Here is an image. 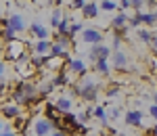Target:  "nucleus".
<instances>
[{
	"mask_svg": "<svg viewBox=\"0 0 157 136\" xmlns=\"http://www.w3.org/2000/svg\"><path fill=\"white\" fill-rule=\"evenodd\" d=\"M98 90H101L98 82L94 80V77H90L88 74L82 75V77H78V82H73V94L80 96V99L84 100V103H88V105L97 103Z\"/></svg>",
	"mask_w": 157,
	"mask_h": 136,
	"instance_id": "1",
	"label": "nucleus"
},
{
	"mask_svg": "<svg viewBox=\"0 0 157 136\" xmlns=\"http://www.w3.org/2000/svg\"><path fill=\"white\" fill-rule=\"evenodd\" d=\"M29 44L25 42V40H13V42H4V46H2V57H4V61H11V63H17L21 61L23 57H29Z\"/></svg>",
	"mask_w": 157,
	"mask_h": 136,
	"instance_id": "2",
	"label": "nucleus"
},
{
	"mask_svg": "<svg viewBox=\"0 0 157 136\" xmlns=\"http://www.w3.org/2000/svg\"><path fill=\"white\" fill-rule=\"evenodd\" d=\"M36 71H38V69L32 65L29 57H23L21 61L15 63V74H17V77H19V80H29V77L36 74Z\"/></svg>",
	"mask_w": 157,
	"mask_h": 136,
	"instance_id": "3",
	"label": "nucleus"
},
{
	"mask_svg": "<svg viewBox=\"0 0 157 136\" xmlns=\"http://www.w3.org/2000/svg\"><path fill=\"white\" fill-rule=\"evenodd\" d=\"M113 55V48H109V46H105L103 42H98V44H92V48L88 50V59L94 63L97 59H109Z\"/></svg>",
	"mask_w": 157,
	"mask_h": 136,
	"instance_id": "4",
	"label": "nucleus"
},
{
	"mask_svg": "<svg viewBox=\"0 0 157 136\" xmlns=\"http://www.w3.org/2000/svg\"><path fill=\"white\" fill-rule=\"evenodd\" d=\"M52 130H57V126L52 124L48 117H38L34 122V134L36 136H48Z\"/></svg>",
	"mask_w": 157,
	"mask_h": 136,
	"instance_id": "5",
	"label": "nucleus"
},
{
	"mask_svg": "<svg viewBox=\"0 0 157 136\" xmlns=\"http://www.w3.org/2000/svg\"><path fill=\"white\" fill-rule=\"evenodd\" d=\"M103 38H105V34L97 27H88L82 32V42H86V44H98V42H103Z\"/></svg>",
	"mask_w": 157,
	"mask_h": 136,
	"instance_id": "6",
	"label": "nucleus"
},
{
	"mask_svg": "<svg viewBox=\"0 0 157 136\" xmlns=\"http://www.w3.org/2000/svg\"><path fill=\"white\" fill-rule=\"evenodd\" d=\"M0 113H2L9 122H15V119L21 115V105H19V103H6V105L0 107Z\"/></svg>",
	"mask_w": 157,
	"mask_h": 136,
	"instance_id": "7",
	"label": "nucleus"
},
{
	"mask_svg": "<svg viewBox=\"0 0 157 136\" xmlns=\"http://www.w3.org/2000/svg\"><path fill=\"white\" fill-rule=\"evenodd\" d=\"M50 48H52V40H34L32 42V55L46 57V55H50Z\"/></svg>",
	"mask_w": 157,
	"mask_h": 136,
	"instance_id": "8",
	"label": "nucleus"
},
{
	"mask_svg": "<svg viewBox=\"0 0 157 136\" xmlns=\"http://www.w3.org/2000/svg\"><path fill=\"white\" fill-rule=\"evenodd\" d=\"M9 25H11L17 34H23V32H27V27H29V25L25 23L23 15H19V13H13V15H9Z\"/></svg>",
	"mask_w": 157,
	"mask_h": 136,
	"instance_id": "9",
	"label": "nucleus"
},
{
	"mask_svg": "<svg viewBox=\"0 0 157 136\" xmlns=\"http://www.w3.org/2000/svg\"><path fill=\"white\" fill-rule=\"evenodd\" d=\"M111 61H113V67H115V69H126L128 63H130V57H128L121 48H117V50H113Z\"/></svg>",
	"mask_w": 157,
	"mask_h": 136,
	"instance_id": "10",
	"label": "nucleus"
},
{
	"mask_svg": "<svg viewBox=\"0 0 157 136\" xmlns=\"http://www.w3.org/2000/svg\"><path fill=\"white\" fill-rule=\"evenodd\" d=\"M124 122H126V126L140 128L143 126V113L138 111V109H130V111H126V115H124Z\"/></svg>",
	"mask_w": 157,
	"mask_h": 136,
	"instance_id": "11",
	"label": "nucleus"
},
{
	"mask_svg": "<svg viewBox=\"0 0 157 136\" xmlns=\"http://www.w3.org/2000/svg\"><path fill=\"white\" fill-rule=\"evenodd\" d=\"M67 71L73 75H78V77H82V75L88 74V67H86V63L82 59H71L69 65H67Z\"/></svg>",
	"mask_w": 157,
	"mask_h": 136,
	"instance_id": "12",
	"label": "nucleus"
},
{
	"mask_svg": "<svg viewBox=\"0 0 157 136\" xmlns=\"http://www.w3.org/2000/svg\"><path fill=\"white\" fill-rule=\"evenodd\" d=\"M92 117H94L103 128H109V113H107V109H105V105H94V107H92Z\"/></svg>",
	"mask_w": 157,
	"mask_h": 136,
	"instance_id": "13",
	"label": "nucleus"
},
{
	"mask_svg": "<svg viewBox=\"0 0 157 136\" xmlns=\"http://www.w3.org/2000/svg\"><path fill=\"white\" fill-rule=\"evenodd\" d=\"M27 32L36 38V40H48V27H44L42 23H38V21H34V23L29 25Z\"/></svg>",
	"mask_w": 157,
	"mask_h": 136,
	"instance_id": "14",
	"label": "nucleus"
},
{
	"mask_svg": "<svg viewBox=\"0 0 157 136\" xmlns=\"http://www.w3.org/2000/svg\"><path fill=\"white\" fill-rule=\"evenodd\" d=\"M55 105H57V109H59L61 113H67V111H71V107H73L71 94H59V96L55 99Z\"/></svg>",
	"mask_w": 157,
	"mask_h": 136,
	"instance_id": "15",
	"label": "nucleus"
},
{
	"mask_svg": "<svg viewBox=\"0 0 157 136\" xmlns=\"http://www.w3.org/2000/svg\"><path fill=\"white\" fill-rule=\"evenodd\" d=\"M109 59H97V61L92 63V69H94V74L97 75H111V67H109Z\"/></svg>",
	"mask_w": 157,
	"mask_h": 136,
	"instance_id": "16",
	"label": "nucleus"
},
{
	"mask_svg": "<svg viewBox=\"0 0 157 136\" xmlns=\"http://www.w3.org/2000/svg\"><path fill=\"white\" fill-rule=\"evenodd\" d=\"M82 17H84V19H97V17H98V2L88 0L86 6L82 9Z\"/></svg>",
	"mask_w": 157,
	"mask_h": 136,
	"instance_id": "17",
	"label": "nucleus"
},
{
	"mask_svg": "<svg viewBox=\"0 0 157 136\" xmlns=\"http://www.w3.org/2000/svg\"><path fill=\"white\" fill-rule=\"evenodd\" d=\"M52 84L57 88H67L69 84H71V77H69V71H57V75L52 77Z\"/></svg>",
	"mask_w": 157,
	"mask_h": 136,
	"instance_id": "18",
	"label": "nucleus"
},
{
	"mask_svg": "<svg viewBox=\"0 0 157 136\" xmlns=\"http://www.w3.org/2000/svg\"><path fill=\"white\" fill-rule=\"evenodd\" d=\"M136 36H138V40H140L143 44L151 46V42H153V36H155V32H151L149 27H138V29H136Z\"/></svg>",
	"mask_w": 157,
	"mask_h": 136,
	"instance_id": "19",
	"label": "nucleus"
},
{
	"mask_svg": "<svg viewBox=\"0 0 157 136\" xmlns=\"http://www.w3.org/2000/svg\"><path fill=\"white\" fill-rule=\"evenodd\" d=\"M55 88H57V86L52 84V80H42V82L38 84V94H40L42 99H46V96H48Z\"/></svg>",
	"mask_w": 157,
	"mask_h": 136,
	"instance_id": "20",
	"label": "nucleus"
},
{
	"mask_svg": "<svg viewBox=\"0 0 157 136\" xmlns=\"http://www.w3.org/2000/svg\"><path fill=\"white\" fill-rule=\"evenodd\" d=\"M121 27H128V15L126 13H117L111 19V29H121Z\"/></svg>",
	"mask_w": 157,
	"mask_h": 136,
	"instance_id": "21",
	"label": "nucleus"
},
{
	"mask_svg": "<svg viewBox=\"0 0 157 136\" xmlns=\"http://www.w3.org/2000/svg\"><path fill=\"white\" fill-rule=\"evenodd\" d=\"M138 17H140V21H143V25H147V27H151V25H155L157 23V19H155V13L153 11H140L138 13Z\"/></svg>",
	"mask_w": 157,
	"mask_h": 136,
	"instance_id": "22",
	"label": "nucleus"
},
{
	"mask_svg": "<svg viewBox=\"0 0 157 136\" xmlns=\"http://www.w3.org/2000/svg\"><path fill=\"white\" fill-rule=\"evenodd\" d=\"M0 40H4V42H13V40H17V32L13 29L11 25H9V27H2V29H0Z\"/></svg>",
	"mask_w": 157,
	"mask_h": 136,
	"instance_id": "23",
	"label": "nucleus"
},
{
	"mask_svg": "<svg viewBox=\"0 0 157 136\" xmlns=\"http://www.w3.org/2000/svg\"><path fill=\"white\" fill-rule=\"evenodd\" d=\"M69 25H71V17H63L61 19V23H59V27H57V34H61V36H67L69 34Z\"/></svg>",
	"mask_w": 157,
	"mask_h": 136,
	"instance_id": "24",
	"label": "nucleus"
},
{
	"mask_svg": "<svg viewBox=\"0 0 157 136\" xmlns=\"http://www.w3.org/2000/svg\"><path fill=\"white\" fill-rule=\"evenodd\" d=\"M101 9L107 11V13H113V11L120 9V2H115V0H103V2H101Z\"/></svg>",
	"mask_w": 157,
	"mask_h": 136,
	"instance_id": "25",
	"label": "nucleus"
},
{
	"mask_svg": "<svg viewBox=\"0 0 157 136\" xmlns=\"http://www.w3.org/2000/svg\"><path fill=\"white\" fill-rule=\"evenodd\" d=\"M61 19H63V11H61V9H55V11H52V15H50V25L57 29V27H59V23H61Z\"/></svg>",
	"mask_w": 157,
	"mask_h": 136,
	"instance_id": "26",
	"label": "nucleus"
},
{
	"mask_svg": "<svg viewBox=\"0 0 157 136\" xmlns=\"http://www.w3.org/2000/svg\"><path fill=\"white\" fill-rule=\"evenodd\" d=\"M78 119H80L82 124H88V122L92 119V107H86L84 111H80V115H78Z\"/></svg>",
	"mask_w": 157,
	"mask_h": 136,
	"instance_id": "27",
	"label": "nucleus"
},
{
	"mask_svg": "<svg viewBox=\"0 0 157 136\" xmlns=\"http://www.w3.org/2000/svg\"><path fill=\"white\" fill-rule=\"evenodd\" d=\"M128 25H130L132 29H138V27L143 25V21H140V17H138V13H136V15H132V17H128Z\"/></svg>",
	"mask_w": 157,
	"mask_h": 136,
	"instance_id": "28",
	"label": "nucleus"
},
{
	"mask_svg": "<svg viewBox=\"0 0 157 136\" xmlns=\"http://www.w3.org/2000/svg\"><path fill=\"white\" fill-rule=\"evenodd\" d=\"M80 32H84V25L82 23H71L69 25V34H67V36H78V34H80Z\"/></svg>",
	"mask_w": 157,
	"mask_h": 136,
	"instance_id": "29",
	"label": "nucleus"
},
{
	"mask_svg": "<svg viewBox=\"0 0 157 136\" xmlns=\"http://www.w3.org/2000/svg\"><path fill=\"white\" fill-rule=\"evenodd\" d=\"M86 2H88V0H71V4H69V6H71L73 11H82V9L86 6Z\"/></svg>",
	"mask_w": 157,
	"mask_h": 136,
	"instance_id": "30",
	"label": "nucleus"
},
{
	"mask_svg": "<svg viewBox=\"0 0 157 136\" xmlns=\"http://www.w3.org/2000/svg\"><path fill=\"white\" fill-rule=\"evenodd\" d=\"M145 6H147V0H132V9L136 13H140Z\"/></svg>",
	"mask_w": 157,
	"mask_h": 136,
	"instance_id": "31",
	"label": "nucleus"
},
{
	"mask_svg": "<svg viewBox=\"0 0 157 136\" xmlns=\"http://www.w3.org/2000/svg\"><path fill=\"white\" fill-rule=\"evenodd\" d=\"M107 96H109V99L120 96V86H109V88H107Z\"/></svg>",
	"mask_w": 157,
	"mask_h": 136,
	"instance_id": "32",
	"label": "nucleus"
},
{
	"mask_svg": "<svg viewBox=\"0 0 157 136\" xmlns=\"http://www.w3.org/2000/svg\"><path fill=\"white\" fill-rule=\"evenodd\" d=\"M109 117H111V119H120L121 117V109L120 107H113V109L109 111Z\"/></svg>",
	"mask_w": 157,
	"mask_h": 136,
	"instance_id": "33",
	"label": "nucleus"
},
{
	"mask_svg": "<svg viewBox=\"0 0 157 136\" xmlns=\"http://www.w3.org/2000/svg\"><path fill=\"white\" fill-rule=\"evenodd\" d=\"M149 115H151V117H153V119L157 122V103H153V105H149Z\"/></svg>",
	"mask_w": 157,
	"mask_h": 136,
	"instance_id": "34",
	"label": "nucleus"
},
{
	"mask_svg": "<svg viewBox=\"0 0 157 136\" xmlns=\"http://www.w3.org/2000/svg\"><path fill=\"white\" fill-rule=\"evenodd\" d=\"M120 9H124V11L132 9V0H120Z\"/></svg>",
	"mask_w": 157,
	"mask_h": 136,
	"instance_id": "35",
	"label": "nucleus"
},
{
	"mask_svg": "<svg viewBox=\"0 0 157 136\" xmlns=\"http://www.w3.org/2000/svg\"><path fill=\"white\" fill-rule=\"evenodd\" d=\"M4 69H6V63L0 59V82H4Z\"/></svg>",
	"mask_w": 157,
	"mask_h": 136,
	"instance_id": "36",
	"label": "nucleus"
},
{
	"mask_svg": "<svg viewBox=\"0 0 157 136\" xmlns=\"http://www.w3.org/2000/svg\"><path fill=\"white\" fill-rule=\"evenodd\" d=\"M0 136H17V134H15V132H13L11 128H4V130H2V132H0Z\"/></svg>",
	"mask_w": 157,
	"mask_h": 136,
	"instance_id": "37",
	"label": "nucleus"
},
{
	"mask_svg": "<svg viewBox=\"0 0 157 136\" xmlns=\"http://www.w3.org/2000/svg\"><path fill=\"white\" fill-rule=\"evenodd\" d=\"M48 136H69V134H67V132H63V130H52Z\"/></svg>",
	"mask_w": 157,
	"mask_h": 136,
	"instance_id": "38",
	"label": "nucleus"
},
{
	"mask_svg": "<svg viewBox=\"0 0 157 136\" xmlns=\"http://www.w3.org/2000/svg\"><path fill=\"white\" fill-rule=\"evenodd\" d=\"M151 48L157 52V32H155V36H153V42H151Z\"/></svg>",
	"mask_w": 157,
	"mask_h": 136,
	"instance_id": "39",
	"label": "nucleus"
},
{
	"mask_svg": "<svg viewBox=\"0 0 157 136\" xmlns=\"http://www.w3.org/2000/svg\"><path fill=\"white\" fill-rule=\"evenodd\" d=\"M4 90H6V84H4V82H0V94H2Z\"/></svg>",
	"mask_w": 157,
	"mask_h": 136,
	"instance_id": "40",
	"label": "nucleus"
},
{
	"mask_svg": "<svg viewBox=\"0 0 157 136\" xmlns=\"http://www.w3.org/2000/svg\"><path fill=\"white\" fill-rule=\"evenodd\" d=\"M149 134H153V136L157 134V126H155V128H151V130H149Z\"/></svg>",
	"mask_w": 157,
	"mask_h": 136,
	"instance_id": "41",
	"label": "nucleus"
},
{
	"mask_svg": "<svg viewBox=\"0 0 157 136\" xmlns=\"http://www.w3.org/2000/svg\"><path fill=\"white\" fill-rule=\"evenodd\" d=\"M153 103H157V92H155V94H153Z\"/></svg>",
	"mask_w": 157,
	"mask_h": 136,
	"instance_id": "42",
	"label": "nucleus"
},
{
	"mask_svg": "<svg viewBox=\"0 0 157 136\" xmlns=\"http://www.w3.org/2000/svg\"><path fill=\"white\" fill-rule=\"evenodd\" d=\"M2 130H4V124H2V122H0V132H2Z\"/></svg>",
	"mask_w": 157,
	"mask_h": 136,
	"instance_id": "43",
	"label": "nucleus"
},
{
	"mask_svg": "<svg viewBox=\"0 0 157 136\" xmlns=\"http://www.w3.org/2000/svg\"><path fill=\"white\" fill-rule=\"evenodd\" d=\"M153 13H155V19H157V11H153Z\"/></svg>",
	"mask_w": 157,
	"mask_h": 136,
	"instance_id": "44",
	"label": "nucleus"
},
{
	"mask_svg": "<svg viewBox=\"0 0 157 136\" xmlns=\"http://www.w3.org/2000/svg\"><path fill=\"white\" fill-rule=\"evenodd\" d=\"M34 2H40V0H34Z\"/></svg>",
	"mask_w": 157,
	"mask_h": 136,
	"instance_id": "45",
	"label": "nucleus"
},
{
	"mask_svg": "<svg viewBox=\"0 0 157 136\" xmlns=\"http://www.w3.org/2000/svg\"><path fill=\"white\" fill-rule=\"evenodd\" d=\"M78 136H84V134H78Z\"/></svg>",
	"mask_w": 157,
	"mask_h": 136,
	"instance_id": "46",
	"label": "nucleus"
}]
</instances>
